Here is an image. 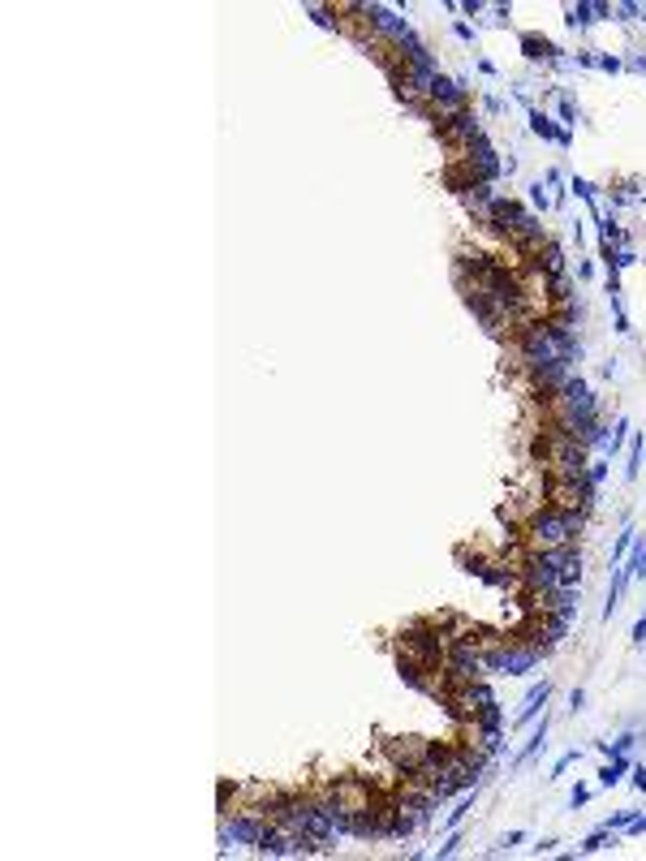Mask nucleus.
I'll return each mask as SVG.
<instances>
[{
    "instance_id": "1",
    "label": "nucleus",
    "mask_w": 646,
    "mask_h": 861,
    "mask_svg": "<svg viewBox=\"0 0 646 861\" xmlns=\"http://www.w3.org/2000/svg\"><path fill=\"white\" fill-rule=\"evenodd\" d=\"M526 353L530 362H539V367H560L569 358V336L560 328H551V323H539L526 336Z\"/></svg>"
},
{
    "instance_id": "2",
    "label": "nucleus",
    "mask_w": 646,
    "mask_h": 861,
    "mask_svg": "<svg viewBox=\"0 0 646 861\" xmlns=\"http://www.w3.org/2000/svg\"><path fill=\"white\" fill-rule=\"evenodd\" d=\"M569 534H573V521H569V517L548 512V517L534 521V539H539L543 548H560V543H569Z\"/></svg>"
},
{
    "instance_id": "3",
    "label": "nucleus",
    "mask_w": 646,
    "mask_h": 861,
    "mask_svg": "<svg viewBox=\"0 0 646 861\" xmlns=\"http://www.w3.org/2000/svg\"><path fill=\"white\" fill-rule=\"evenodd\" d=\"M496 215H500V229H505V233H513V237H534V233H539V229H534V220H530V215H522L517 207H500Z\"/></svg>"
}]
</instances>
